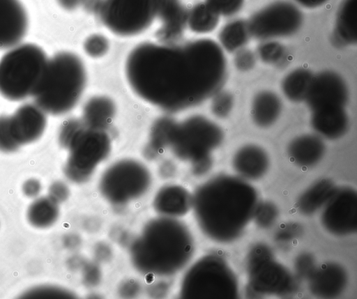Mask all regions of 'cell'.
<instances>
[{
  "label": "cell",
  "mask_w": 357,
  "mask_h": 299,
  "mask_svg": "<svg viewBox=\"0 0 357 299\" xmlns=\"http://www.w3.org/2000/svg\"><path fill=\"white\" fill-rule=\"evenodd\" d=\"M232 167L236 175L247 181H257L267 173L270 160L267 152L260 146L248 144L234 154Z\"/></svg>",
  "instance_id": "19"
},
{
  "label": "cell",
  "mask_w": 357,
  "mask_h": 299,
  "mask_svg": "<svg viewBox=\"0 0 357 299\" xmlns=\"http://www.w3.org/2000/svg\"><path fill=\"white\" fill-rule=\"evenodd\" d=\"M28 24L26 11L20 0H0V49L20 44Z\"/></svg>",
  "instance_id": "16"
},
{
  "label": "cell",
  "mask_w": 357,
  "mask_h": 299,
  "mask_svg": "<svg viewBox=\"0 0 357 299\" xmlns=\"http://www.w3.org/2000/svg\"><path fill=\"white\" fill-rule=\"evenodd\" d=\"M48 58L33 43H20L0 59V94L11 101L32 96L44 72Z\"/></svg>",
  "instance_id": "5"
},
{
  "label": "cell",
  "mask_w": 357,
  "mask_h": 299,
  "mask_svg": "<svg viewBox=\"0 0 357 299\" xmlns=\"http://www.w3.org/2000/svg\"><path fill=\"white\" fill-rule=\"evenodd\" d=\"M188 11L181 0H159L156 16L160 22L156 32L159 43H176L187 27Z\"/></svg>",
  "instance_id": "18"
},
{
  "label": "cell",
  "mask_w": 357,
  "mask_h": 299,
  "mask_svg": "<svg viewBox=\"0 0 357 299\" xmlns=\"http://www.w3.org/2000/svg\"><path fill=\"white\" fill-rule=\"evenodd\" d=\"M193 240L188 228L169 217L153 220L143 229L131 249V259L142 273L172 275L190 259Z\"/></svg>",
  "instance_id": "3"
},
{
  "label": "cell",
  "mask_w": 357,
  "mask_h": 299,
  "mask_svg": "<svg viewBox=\"0 0 357 299\" xmlns=\"http://www.w3.org/2000/svg\"><path fill=\"white\" fill-rule=\"evenodd\" d=\"M250 38L248 21L243 19L227 22L222 27L218 34L220 45L229 53H234L244 47Z\"/></svg>",
  "instance_id": "28"
},
{
  "label": "cell",
  "mask_w": 357,
  "mask_h": 299,
  "mask_svg": "<svg viewBox=\"0 0 357 299\" xmlns=\"http://www.w3.org/2000/svg\"><path fill=\"white\" fill-rule=\"evenodd\" d=\"M154 207L166 217L182 215L192 207V196L180 185H166L155 195Z\"/></svg>",
  "instance_id": "23"
},
{
  "label": "cell",
  "mask_w": 357,
  "mask_h": 299,
  "mask_svg": "<svg viewBox=\"0 0 357 299\" xmlns=\"http://www.w3.org/2000/svg\"><path fill=\"white\" fill-rule=\"evenodd\" d=\"M224 139V131L216 123L202 115H192L177 123L172 142L173 153L191 163L195 174L210 170L211 153Z\"/></svg>",
  "instance_id": "6"
},
{
  "label": "cell",
  "mask_w": 357,
  "mask_h": 299,
  "mask_svg": "<svg viewBox=\"0 0 357 299\" xmlns=\"http://www.w3.org/2000/svg\"><path fill=\"white\" fill-rule=\"evenodd\" d=\"M46 113L35 102L19 107L9 116L11 132L20 146L38 140L47 125Z\"/></svg>",
  "instance_id": "15"
},
{
  "label": "cell",
  "mask_w": 357,
  "mask_h": 299,
  "mask_svg": "<svg viewBox=\"0 0 357 299\" xmlns=\"http://www.w3.org/2000/svg\"><path fill=\"white\" fill-rule=\"evenodd\" d=\"M66 148L69 153L64 173L70 181L82 183L109 155L111 139L106 130L91 128L84 124Z\"/></svg>",
  "instance_id": "9"
},
{
  "label": "cell",
  "mask_w": 357,
  "mask_h": 299,
  "mask_svg": "<svg viewBox=\"0 0 357 299\" xmlns=\"http://www.w3.org/2000/svg\"><path fill=\"white\" fill-rule=\"evenodd\" d=\"M259 201L249 181L237 175L219 174L196 189L192 208L199 228L208 238L229 243L243 234Z\"/></svg>",
  "instance_id": "2"
},
{
  "label": "cell",
  "mask_w": 357,
  "mask_h": 299,
  "mask_svg": "<svg viewBox=\"0 0 357 299\" xmlns=\"http://www.w3.org/2000/svg\"><path fill=\"white\" fill-rule=\"evenodd\" d=\"M357 0H342L337 10L331 40L339 48L357 42Z\"/></svg>",
  "instance_id": "22"
},
{
  "label": "cell",
  "mask_w": 357,
  "mask_h": 299,
  "mask_svg": "<svg viewBox=\"0 0 357 299\" xmlns=\"http://www.w3.org/2000/svg\"><path fill=\"white\" fill-rule=\"evenodd\" d=\"M247 21L251 38L263 41L295 34L303 24V15L294 3L278 0L255 12Z\"/></svg>",
  "instance_id": "12"
},
{
  "label": "cell",
  "mask_w": 357,
  "mask_h": 299,
  "mask_svg": "<svg viewBox=\"0 0 357 299\" xmlns=\"http://www.w3.org/2000/svg\"><path fill=\"white\" fill-rule=\"evenodd\" d=\"M49 197L57 203L65 201L68 196V188L65 183L55 181L49 187Z\"/></svg>",
  "instance_id": "42"
},
{
  "label": "cell",
  "mask_w": 357,
  "mask_h": 299,
  "mask_svg": "<svg viewBox=\"0 0 357 299\" xmlns=\"http://www.w3.org/2000/svg\"><path fill=\"white\" fill-rule=\"evenodd\" d=\"M257 57L268 65L279 66L287 58L284 46L275 40H263L257 48Z\"/></svg>",
  "instance_id": "32"
},
{
  "label": "cell",
  "mask_w": 357,
  "mask_h": 299,
  "mask_svg": "<svg viewBox=\"0 0 357 299\" xmlns=\"http://www.w3.org/2000/svg\"><path fill=\"white\" fill-rule=\"evenodd\" d=\"M151 183V176L145 165L135 160L123 159L104 171L99 187L109 202L121 204L143 195Z\"/></svg>",
  "instance_id": "11"
},
{
  "label": "cell",
  "mask_w": 357,
  "mask_h": 299,
  "mask_svg": "<svg viewBox=\"0 0 357 299\" xmlns=\"http://www.w3.org/2000/svg\"><path fill=\"white\" fill-rule=\"evenodd\" d=\"M20 146L11 132L9 116H0V151L13 153Z\"/></svg>",
  "instance_id": "37"
},
{
  "label": "cell",
  "mask_w": 357,
  "mask_h": 299,
  "mask_svg": "<svg viewBox=\"0 0 357 299\" xmlns=\"http://www.w3.org/2000/svg\"><path fill=\"white\" fill-rule=\"evenodd\" d=\"M41 184L36 178H29L22 185V191L28 197H36L41 191Z\"/></svg>",
  "instance_id": "43"
},
{
  "label": "cell",
  "mask_w": 357,
  "mask_h": 299,
  "mask_svg": "<svg viewBox=\"0 0 357 299\" xmlns=\"http://www.w3.org/2000/svg\"><path fill=\"white\" fill-rule=\"evenodd\" d=\"M58 203L48 197H41L33 201L27 210L29 223L36 228H47L58 219Z\"/></svg>",
  "instance_id": "30"
},
{
  "label": "cell",
  "mask_w": 357,
  "mask_h": 299,
  "mask_svg": "<svg viewBox=\"0 0 357 299\" xmlns=\"http://www.w3.org/2000/svg\"><path fill=\"white\" fill-rule=\"evenodd\" d=\"M282 109V102L278 95L270 90H262L252 98L251 118L258 127L269 128L279 118Z\"/></svg>",
  "instance_id": "24"
},
{
  "label": "cell",
  "mask_w": 357,
  "mask_h": 299,
  "mask_svg": "<svg viewBox=\"0 0 357 299\" xmlns=\"http://www.w3.org/2000/svg\"><path fill=\"white\" fill-rule=\"evenodd\" d=\"M220 17L204 1L199 2L188 9L187 27L197 34L208 33L216 29Z\"/></svg>",
  "instance_id": "29"
},
{
  "label": "cell",
  "mask_w": 357,
  "mask_h": 299,
  "mask_svg": "<svg viewBox=\"0 0 357 299\" xmlns=\"http://www.w3.org/2000/svg\"><path fill=\"white\" fill-rule=\"evenodd\" d=\"M310 125L321 138L334 140L347 132L349 118L345 107H326L311 112Z\"/></svg>",
  "instance_id": "20"
},
{
  "label": "cell",
  "mask_w": 357,
  "mask_h": 299,
  "mask_svg": "<svg viewBox=\"0 0 357 299\" xmlns=\"http://www.w3.org/2000/svg\"><path fill=\"white\" fill-rule=\"evenodd\" d=\"M299 5L307 8H315L320 7L329 0H294Z\"/></svg>",
  "instance_id": "45"
},
{
  "label": "cell",
  "mask_w": 357,
  "mask_h": 299,
  "mask_svg": "<svg viewBox=\"0 0 357 299\" xmlns=\"http://www.w3.org/2000/svg\"><path fill=\"white\" fill-rule=\"evenodd\" d=\"M58 4L64 10L71 11L81 6L83 0H56Z\"/></svg>",
  "instance_id": "44"
},
{
  "label": "cell",
  "mask_w": 357,
  "mask_h": 299,
  "mask_svg": "<svg viewBox=\"0 0 357 299\" xmlns=\"http://www.w3.org/2000/svg\"><path fill=\"white\" fill-rule=\"evenodd\" d=\"M211 110L213 114L220 118L227 117L234 105V98L228 91L220 90L213 97Z\"/></svg>",
  "instance_id": "34"
},
{
  "label": "cell",
  "mask_w": 357,
  "mask_h": 299,
  "mask_svg": "<svg viewBox=\"0 0 357 299\" xmlns=\"http://www.w3.org/2000/svg\"><path fill=\"white\" fill-rule=\"evenodd\" d=\"M83 48L89 56L98 59L105 56L108 52L109 42L104 35L93 33L85 39Z\"/></svg>",
  "instance_id": "35"
},
{
  "label": "cell",
  "mask_w": 357,
  "mask_h": 299,
  "mask_svg": "<svg viewBox=\"0 0 357 299\" xmlns=\"http://www.w3.org/2000/svg\"><path fill=\"white\" fill-rule=\"evenodd\" d=\"M302 232V227L296 222L282 223L276 229L273 238L278 244L284 245L296 240Z\"/></svg>",
  "instance_id": "36"
},
{
  "label": "cell",
  "mask_w": 357,
  "mask_h": 299,
  "mask_svg": "<svg viewBox=\"0 0 357 299\" xmlns=\"http://www.w3.org/2000/svg\"><path fill=\"white\" fill-rule=\"evenodd\" d=\"M316 266L315 259L310 253H301L295 259L294 270L298 278L307 280Z\"/></svg>",
  "instance_id": "39"
},
{
  "label": "cell",
  "mask_w": 357,
  "mask_h": 299,
  "mask_svg": "<svg viewBox=\"0 0 357 299\" xmlns=\"http://www.w3.org/2000/svg\"><path fill=\"white\" fill-rule=\"evenodd\" d=\"M125 75L139 98L177 112L202 104L222 89L227 61L220 44L208 38L183 44L143 42L128 53Z\"/></svg>",
  "instance_id": "1"
},
{
  "label": "cell",
  "mask_w": 357,
  "mask_h": 299,
  "mask_svg": "<svg viewBox=\"0 0 357 299\" xmlns=\"http://www.w3.org/2000/svg\"><path fill=\"white\" fill-rule=\"evenodd\" d=\"M159 0H102L97 11L104 26L121 37L146 31L157 16Z\"/></svg>",
  "instance_id": "10"
},
{
  "label": "cell",
  "mask_w": 357,
  "mask_h": 299,
  "mask_svg": "<svg viewBox=\"0 0 357 299\" xmlns=\"http://www.w3.org/2000/svg\"><path fill=\"white\" fill-rule=\"evenodd\" d=\"M204 2L220 16L230 17L241 10L245 0H205Z\"/></svg>",
  "instance_id": "38"
},
{
  "label": "cell",
  "mask_w": 357,
  "mask_h": 299,
  "mask_svg": "<svg viewBox=\"0 0 357 299\" xmlns=\"http://www.w3.org/2000/svg\"><path fill=\"white\" fill-rule=\"evenodd\" d=\"M233 61L238 70L248 72L255 66L257 55L252 50L244 47L234 52Z\"/></svg>",
  "instance_id": "40"
},
{
  "label": "cell",
  "mask_w": 357,
  "mask_h": 299,
  "mask_svg": "<svg viewBox=\"0 0 357 299\" xmlns=\"http://www.w3.org/2000/svg\"><path fill=\"white\" fill-rule=\"evenodd\" d=\"M349 91L344 78L337 72L324 70L313 75L304 102L313 110L341 107H345Z\"/></svg>",
  "instance_id": "14"
},
{
  "label": "cell",
  "mask_w": 357,
  "mask_h": 299,
  "mask_svg": "<svg viewBox=\"0 0 357 299\" xmlns=\"http://www.w3.org/2000/svg\"><path fill=\"white\" fill-rule=\"evenodd\" d=\"M328 178H320L307 187L298 197L295 208L305 216H310L320 210L336 188Z\"/></svg>",
  "instance_id": "25"
},
{
  "label": "cell",
  "mask_w": 357,
  "mask_h": 299,
  "mask_svg": "<svg viewBox=\"0 0 357 299\" xmlns=\"http://www.w3.org/2000/svg\"><path fill=\"white\" fill-rule=\"evenodd\" d=\"M102 0H83L82 5L86 10L97 13Z\"/></svg>",
  "instance_id": "46"
},
{
  "label": "cell",
  "mask_w": 357,
  "mask_h": 299,
  "mask_svg": "<svg viewBox=\"0 0 357 299\" xmlns=\"http://www.w3.org/2000/svg\"><path fill=\"white\" fill-rule=\"evenodd\" d=\"M116 114L114 101L105 95H96L89 99L82 110V121L89 128L107 130Z\"/></svg>",
  "instance_id": "26"
},
{
  "label": "cell",
  "mask_w": 357,
  "mask_h": 299,
  "mask_svg": "<svg viewBox=\"0 0 357 299\" xmlns=\"http://www.w3.org/2000/svg\"><path fill=\"white\" fill-rule=\"evenodd\" d=\"M313 75L306 68H297L290 71L281 82V89L284 95L293 102L304 101Z\"/></svg>",
  "instance_id": "27"
},
{
  "label": "cell",
  "mask_w": 357,
  "mask_h": 299,
  "mask_svg": "<svg viewBox=\"0 0 357 299\" xmlns=\"http://www.w3.org/2000/svg\"><path fill=\"white\" fill-rule=\"evenodd\" d=\"M181 293L185 298H237L238 282L224 257L208 254L197 260L186 272Z\"/></svg>",
  "instance_id": "7"
},
{
  "label": "cell",
  "mask_w": 357,
  "mask_h": 299,
  "mask_svg": "<svg viewBox=\"0 0 357 299\" xmlns=\"http://www.w3.org/2000/svg\"><path fill=\"white\" fill-rule=\"evenodd\" d=\"M86 80V70L81 58L70 52H59L48 58L32 97L46 114L62 115L77 105Z\"/></svg>",
  "instance_id": "4"
},
{
  "label": "cell",
  "mask_w": 357,
  "mask_h": 299,
  "mask_svg": "<svg viewBox=\"0 0 357 299\" xmlns=\"http://www.w3.org/2000/svg\"><path fill=\"white\" fill-rule=\"evenodd\" d=\"M321 210L323 227L336 236H347L357 231V192L350 186L336 187Z\"/></svg>",
  "instance_id": "13"
},
{
  "label": "cell",
  "mask_w": 357,
  "mask_h": 299,
  "mask_svg": "<svg viewBox=\"0 0 357 299\" xmlns=\"http://www.w3.org/2000/svg\"><path fill=\"white\" fill-rule=\"evenodd\" d=\"M279 216L278 207L271 201H259L255 209L252 220L262 229L271 228Z\"/></svg>",
  "instance_id": "33"
},
{
  "label": "cell",
  "mask_w": 357,
  "mask_h": 299,
  "mask_svg": "<svg viewBox=\"0 0 357 299\" xmlns=\"http://www.w3.org/2000/svg\"><path fill=\"white\" fill-rule=\"evenodd\" d=\"M326 145L317 134H303L294 138L288 144L289 160L296 166L307 169L317 165L323 158Z\"/></svg>",
  "instance_id": "21"
},
{
  "label": "cell",
  "mask_w": 357,
  "mask_h": 299,
  "mask_svg": "<svg viewBox=\"0 0 357 299\" xmlns=\"http://www.w3.org/2000/svg\"><path fill=\"white\" fill-rule=\"evenodd\" d=\"M177 123L169 116L160 117L155 121L151 128L147 148L158 153L164 148L169 147Z\"/></svg>",
  "instance_id": "31"
},
{
  "label": "cell",
  "mask_w": 357,
  "mask_h": 299,
  "mask_svg": "<svg viewBox=\"0 0 357 299\" xmlns=\"http://www.w3.org/2000/svg\"><path fill=\"white\" fill-rule=\"evenodd\" d=\"M245 268L248 291L254 296H290L297 290L296 277L275 259L265 243H257L250 247Z\"/></svg>",
  "instance_id": "8"
},
{
  "label": "cell",
  "mask_w": 357,
  "mask_h": 299,
  "mask_svg": "<svg viewBox=\"0 0 357 299\" xmlns=\"http://www.w3.org/2000/svg\"><path fill=\"white\" fill-rule=\"evenodd\" d=\"M307 281L312 295L318 298H333L340 296L345 291L348 276L340 264L326 262L316 266Z\"/></svg>",
  "instance_id": "17"
},
{
  "label": "cell",
  "mask_w": 357,
  "mask_h": 299,
  "mask_svg": "<svg viewBox=\"0 0 357 299\" xmlns=\"http://www.w3.org/2000/svg\"><path fill=\"white\" fill-rule=\"evenodd\" d=\"M26 298H71L73 295L63 289L54 286H40L25 293Z\"/></svg>",
  "instance_id": "41"
}]
</instances>
